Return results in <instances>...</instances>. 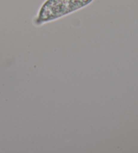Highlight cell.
I'll return each instance as SVG.
<instances>
[{
    "mask_svg": "<svg viewBox=\"0 0 138 153\" xmlns=\"http://www.w3.org/2000/svg\"><path fill=\"white\" fill-rule=\"evenodd\" d=\"M94 0H46L33 20L35 26L52 22L88 6Z\"/></svg>",
    "mask_w": 138,
    "mask_h": 153,
    "instance_id": "cell-1",
    "label": "cell"
}]
</instances>
